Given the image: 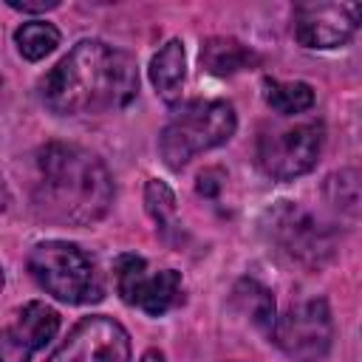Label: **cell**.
I'll return each instance as SVG.
<instances>
[{
  "mask_svg": "<svg viewBox=\"0 0 362 362\" xmlns=\"http://www.w3.org/2000/svg\"><path fill=\"white\" fill-rule=\"evenodd\" d=\"M42 102L62 116L127 107L139 93L136 59L102 40H79L42 79Z\"/></svg>",
  "mask_w": 362,
  "mask_h": 362,
  "instance_id": "6da1fadb",
  "label": "cell"
},
{
  "mask_svg": "<svg viewBox=\"0 0 362 362\" xmlns=\"http://www.w3.org/2000/svg\"><path fill=\"white\" fill-rule=\"evenodd\" d=\"M113 204V178L105 161L65 141H51L37 153L34 209L54 223L90 226Z\"/></svg>",
  "mask_w": 362,
  "mask_h": 362,
  "instance_id": "7a4b0ae2",
  "label": "cell"
},
{
  "mask_svg": "<svg viewBox=\"0 0 362 362\" xmlns=\"http://www.w3.org/2000/svg\"><path fill=\"white\" fill-rule=\"evenodd\" d=\"M28 272L40 288L68 305H88L105 297V274L93 255L68 240H42L28 252Z\"/></svg>",
  "mask_w": 362,
  "mask_h": 362,
  "instance_id": "3957f363",
  "label": "cell"
},
{
  "mask_svg": "<svg viewBox=\"0 0 362 362\" xmlns=\"http://www.w3.org/2000/svg\"><path fill=\"white\" fill-rule=\"evenodd\" d=\"M238 127L235 107L223 99H195L181 105L164 124L158 150L170 170L187 167L198 153H206L232 139Z\"/></svg>",
  "mask_w": 362,
  "mask_h": 362,
  "instance_id": "277c9868",
  "label": "cell"
},
{
  "mask_svg": "<svg viewBox=\"0 0 362 362\" xmlns=\"http://www.w3.org/2000/svg\"><path fill=\"white\" fill-rule=\"evenodd\" d=\"M113 280H116L119 297L150 317H161L184 303L181 274L175 269H153L136 252H124L116 257Z\"/></svg>",
  "mask_w": 362,
  "mask_h": 362,
  "instance_id": "5b68a950",
  "label": "cell"
},
{
  "mask_svg": "<svg viewBox=\"0 0 362 362\" xmlns=\"http://www.w3.org/2000/svg\"><path fill=\"white\" fill-rule=\"evenodd\" d=\"M266 235L280 255L308 269L322 266L334 255V232L291 201H280L269 212Z\"/></svg>",
  "mask_w": 362,
  "mask_h": 362,
  "instance_id": "8992f818",
  "label": "cell"
},
{
  "mask_svg": "<svg viewBox=\"0 0 362 362\" xmlns=\"http://www.w3.org/2000/svg\"><path fill=\"white\" fill-rule=\"evenodd\" d=\"M325 130L320 122L263 130L257 139V164L274 181H291L314 170L322 153Z\"/></svg>",
  "mask_w": 362,
  "mask_h": 362,
  "instance_id": "52a82bcc",
  "label": "cell"
},
{
  "mask_svg": "<svg viewBox=\"0 0 362 362\" xmlns=\"http://www.w3.org/2000/svg\"><path fill=\"white\" fill-rule=\"evenodd\" d=\"M274 345L294 362H320L334 339V320L325 300H303L277 317L272 328Z\"/></svg>",
  "mask_w": 362,
  "mask_h": 362,
  "instance_id": "ba28073f",
  "label": "cell"
},
{
  "mask_svg": "<svg viewBox=\"0 0 362 362\" xmlns=\"http://www.w3.org/2000/svg\"><path fill=\"white\" fill-rule=\"evenodd\" d=\"M362 28L359 0H308L291 11L294 40L305 48H339Z\"/></svg>",
  "mask_w": 362,
  "mask_h": 362,
  "instance_id": "9c48e42d",
  "label": "cell"
},
{
  "mask_svg": "<svg viewBox=\"0 0 362 362\" xmlns=\"http://www.w3.org/2000/svg\"><path fill=\"white\" fill-rule=\"evenodd\" d=\"M45 362H130V337L113 317H82Z\"/></svg>",
  "mask_w": 362,
  "mask_h": 362,
  "instance_id": "30bf717a",
  "label": "cell"
},
{
  "mask_svg": "<svg viewBox=\"0 0 362 362\" xmlns=\"http://www.w3.org/2000/svg\"><path fill=\"white\" fill-rule=\"evenodd\" d=\"M59 331V314L42 300L20 305L3 328V362H28Z\"/></svg>",
  "mask_w": 362,
  "mask_h": 362,
  "instance_id": "8fae6325",
  "label": "cell"
},
{
  "mask_svg": "<svg viewBox=\"0 0 362 362\" xmlns=\"http://www.w3.org/2000/svg\"><path fill=\"white\" fill-rule=\"evenodd\" d=\"M184 79H187V51H184V42L181 40H167L158 48V54L150 59V82H153L156 93L167 105H175L181 99Z\"/></svg>",
  "mask_w": 362,
  "mask_h": 362,
  "instance_id": "7c38bea8",
  "label": "cell"
},
{
  "mask_svg": "<svg viewBox=\"0 0 362 362\" xmlns=\"http://www.w3.org/2000/svg\"><path fill=\"white\" fill-rule=\"evenodd\" d=\"M201 65L212 76H232L260 65V57L235 37H209L201 45Z\"/></svg>",
  "mask_w": 362,
  "mask_h": 362,
  "instance_id": "4fadbf2b",
  "label": "cell"
},
{
  "mask_svg": "<svg viewBox=\"0 0 362 362\" xmlns=\"http://www.w3.org/2000/svg\"><path fill=\"white\" fill-rule=\"evenodd\" d=\"M144 206L158 229V235L173 243V240H181L184 229H181V218H178V206H175V195L173 189L158 181V178H150L147 187H144Z\"/></svg>",
  "mask_w": 362,
  "mask_h": 362,
  "instance_id": "5bb4252c",
  "label": "cell"
},
{
  "mask_svg": "<svg viewBox=\"0 0 362 362\" xmlns=\"http://www.w3.org/2000/svg\"><path fill=\"white\" fill-rule=\"evenodd\" d=\"M232 303L243 317H249L260 331H269L272 337L277 317H274V297L266 286H260L257 280H240L232 291Z\"/></svg>",
  "mask_w": 362,
  "mask_h": 362,
  "instance_id": "9a60e30c",
  "label": "cell"
},
{
  "mask_svg": "<svg viewBox=\"0 0 362 362\" xmlns=\"http://www.w3.org/2000/svg\"><path fill=\"white\" fill-rule=\"evenodd\" d=\"M328 204L342 212V215H351V218H359L362 215V170H337L325 178V187H322Z\"/></svg>",
  "mask_w": 362,
  "mask_h": 362,
  "instance_id": "2e32d148",
  "label": "cell"
},
{
  "mask_svg": "<svg viewBox=\"0 0 362 362\" xmlns=\"http://www.w3.org/2000/svg\"><path fill=\"white\" fill-rule=\"evenodd\" d=\"M263 96L272 110L280 116L305 113L314 105V88L308 82H283V79H263Z\"/></svg>",
  "mask_w": 362,
  "mask_h": 362,
  "instance_id": "e0dca14e",
  "label": "cell"
},
{
  "mask_svg": "<svg viewBox=\"0 0 362 362\" xmlns=\"http://www.w3.org/2000/svg\"><path fill=\"white\" fill-rule=\"evenodd\" d=\"M14 42H17V51L37 62V59H45L57 45H59V31L54 23H42V20H34V23H23L17 31H14Z\"/></svg>",
  "mask_w": 362,
  "mask_h": 362,
  "instance_id": "ac0fdd59",
  "label": "cell"
},
{
  "mask_svg": "<svg viewBox=\"0 0 362 362\" xmlns=\"http://www.w3.org/2000/svg\"><path fill=\"white\" fill-rule=\"evenodd\" d=\"M11 8L17 11H28V14H40V11H51L59 6V0H6Z\"/></svg>",
  "mask_w": 362,
  "mask_h": 362,
  "instance_id": "d6986e66",
  "label": "cell"
},
{
  "mask_svg": "<svg viewBox=\"0 0 362 362\" xmlns=\"http://www.w3.org/2000/svg\"><path fill=\"white\" fill-rule=\"evenodd\" d=\"M218 187H221V184L215 181V173H212V170H209V173H201V175H198V192H201V195L212 198V195L218 192Z\"/></svg>",
  "mask_w": 362,
  "mask_h": 362,
  "instance_id": "ffe728a7",
  "label": "cell"
},
{
  "mask_svg": "<svg viewBox=\"0 0 362 362\" xmlns=\"http://www.w3.org/2000/svg\"><path fill=\"white\" fill-rule=\"evenodd\" d=\"M141 362H164V356H161L158 351H147V354L141 356Z\"/></svg>",
  "mask_w": 362,
  "mask_h": 362,
  "instance_id": "44dd1931",
  "label": "cell"
}]
</instances>
